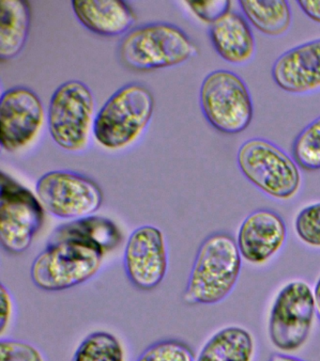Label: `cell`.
<instances>
[{
  "instance_id": "obj_1",
  "label": "cell",
  "mask_w": 320,
  "mask_h": 361,
  "mask_svg": "<svg viewBox=\"0 0 320 361\" xmlns=\"http://www.w3.org/2000/svg\"><path fill=\"white\" fill-rule=\"evenodd\" d=\"M105 253L94 242L55 230L33 261L30 278L36 287L46 292L71 289L99 272Z\"/></svg>"
},
{
  "instance_id": "obj_2",
  "label": "cell",
  "mask_w": 320,
  "mask_h": 361,
  "mask_svg": "<svg viewBox=\"0 0 320 361\" xmlns=\"http://www.w3.org/2000/svg\"><path fill=\"white\" fill-rule=\"evenodd\" d=\"M237 241L226 233H215L199 245L185 288L188 305H215L235 289L243 268Z\"/></svg>"
},
{
  "instance_id": "obj_3",
  "label": "cell",
  "mask_w": 320,
  "mask_h": 361,
  "mask_svg": "<svg viewBox=\"0 0 320 361\" xmlns=\"http://www.w3.org/2000/svg\"><path fill=\"white\" fill-rule=\"evenodd\" d=\"M198 53V47L181 27L165 22L148 23L132 28L117 47L122 63L136 72L176 66Z\"/></svg>"
},
{
  "instance_id": "obj_4",
  "label": "cell",
  "mask_w": 320,
  "mask_h": 361,
  "mask_svg": "<svg viewBox=\"0 0 320 361\" xmlns=\"http://www.w3.org/2000/svg\"><path fill=\"white\" fill-rule=\"evenodd\" d=\"M153 92L145 85L132 82L117 90L94 118L92 133L98 143L108 149L131 145L153 117Z\"/></svg>"
},
{
  "instance_id": "obj_5",
  "label": "cell",
  "mask_w": 320,
  "mask_h": 361,
  "mask_svg": "<svg viewBox=\"0 0 320 361\" xmlns=\"http://www.w3.org/2000/svg\"><path fill=\"white\" fill-rule=\"evenodd\" d=\"M237 163L252 185L274 199L290 200L302 185V175L293 157L265 138H250L241 144Z\"/></svg>"
},
{
  "instance_id": "obj_6",
  "label": "cell",
  "mask_w": 320,
  "mask_h": 361,
  "mask_svg": "<svg viewBox=\"0 0 320 361\" xmlns=\"http://www.w3.org/2000/svg\"><path fill=\"white\" fill-rule=\"evenodd\" d=\"M199 101L207 123L224 134H240L252 123V96L243 79L232 71L210 73L202 82Z\"/></svg>"
},
{
  "instance_id": "obj_7",
  "label": "cell",
  "mask_w": 320,
  "mask_h": 361,
  "mask_svg": "<svg viewBox=\"0 0 320 361\" xmlns=\"http://www.w3.org/2000/svg\"><path fill=\"white\" fill-rule=\"evenodd\" d=\"M95 102L88 85L64 82L50 99L47 126L52 140L68 152H80L88 144L94 127Z\"/></svg>"
},
{
  "instance_id": "obj_8",
  "label": "cell",
  "mask_w": 320,
  "mask_h": 361,
  "mask_svg": "<svg viewBox=\"0 0 320 361\" xmlns=\"http://www.w3.org/2000/svg\"><path fill=\"white\" fill-rule=\"evenodd\" d=\"M0 183V242L7 253L20 255L43 227L44 208L30 189L5 172Z\"/></svg>"
},
{
  "instance_id": "obj_9",
  "label": "cell",
  "mask_w": 320,
  "mask_h": 361,
  "mask_svg": "<svg viewBox=\"0 0 320 361\" xmlns=\"http://www.w3.org/2000/svg\"><path fill=\"white\" fill-rule=\"evenodd\" d=\"M36 193L44 210L71 221L94 216L103 202L102 189L95 180L70 171L44 174L36 185Z\"/></svg>"
},
{
  "instance_id": "obj_10",
  "label": "cell",
  "mask_w": 320,
  "mask_h": 361,
  "mask_svg": "<svg viewBox=\"0 0 320 361\" xmlns=\"http://www.w3.org/2000/svg\"><path fill=\"white\" fill-rule=\"evenodd\" d=\"M316 307L313 290L302 281L289 282L278 293L269 320V340L283 352L300 349L313 327Z\"/></svg>"
},
{
  "instance_id": "obj_11",
  "label": "cell",
  "mask_w": 320,
  "mask_h": 361,
  "mask_svg": "<svg viewBox=\"0 0 320 361\" xmlns=\"http://www.w3.org/2000/svg\"><path fill=\"white\" fill-rule=\"evenodd\" d=\"M44 110L40 97L26 87L5 90L0 99V144L9 152L29 145L43 126Z\"/></svg>"
},
{
  "instance_id": "obj_12",
  "label": "cell",
  "mask_w": 320,
  "mask_h": 361,
  "mask_svg": "<svg viewBox=\"0 0 320 361\" xmlns=\"http://www.w3.org/2000/svg\"><path fill=\"white\" fill-rule=\"evenodd\" d=\"M167 267V248L162 231L151 225L136 228L124 250V269L131 283L141 290L155 289L164 281Z\"/></svg>"
},
{
  "instance_id": "obj_13",
  "label": "cell",
  "mask_w": 320,
  "mask_h": 361,
  "mask_svg": "<svg viewBox=\"0 0 320 361\" xmlns=\"http://www.w3.org/2000/svg\"><path fill=\"white\" fill-rule=\"evenodd\" d=\"M288 228L275 211L260 209L250 214L238 228L237 245L241 257L252 265H264L285 245Z\"/></svg>"
},
{
  "instance_id": "obj_14",
  "label": "cell",
  "mask_w": 320,
  "mask_h": 361,
  "mask_svg": "<svg viewBox=\"0 0 320 361\" xmlns=\"http://www.w3.org/2000/svg\"><path fill=\"white\" fill-rule=\"evenodd\" d=\"M271 75L286 92L302 94L319 90L320 39L297 45L278 56Z\"/></svg>"
},
{
  "instance_id": "obj_15",
  "label": "cell",
  "mask_w": 320,
  "mask_h": 361,
  "mask_svg": "<svg viewBox=\"0 0 320 361\" xmlns=\"http://www.w3.org/2000/svg\"><path fill=\"white\" fill-rule=\"evenodd\" d=\"M72 8L83 27L103 37L125 35L136 20L131 6L119 0H74Z\"/></svg>"
},
{
  "instance_id": "obj_16",
  "label": "cell",
  "mask_w": 320,
  "mask_h": 361,
  "mask_svg": "<svg viewBox=\"0 0 320 361\" xmlns=\"http://www.w3.org/2000/svg\"><path fill=\"white\" fill-rule=\"evenodd\" d=\"M210 42L224 61L232 64H244L255 53L254 33L245 17L230 10L209 28Z\"/></svg>"
},
{
  "instance_id": "obj_17",
  "label": "cell",
  "mask_w": 320,
  "mask_h": 361,
  "mask_svg": "<svg viewBox=\"0 0 320 361\" xmlns=\"http://www.w3.org/2000/svg\"><path fill=\"white\" fill-rule=\"evenodd\" d=\"M32 13L25 0L0 1V61H11L23 50L29 38Z\"/></svg>"
},
{
  "instance_id": "obj_18",
  "label": "cell",
  "mask_w": 320,
  "mask_h": 361,
  "mask_svg": "<svg viewBox=\"0 0 320 361\" xmlns=\"http://www.w3.org/2000/svg\"><path fill=\"white\" fill-rule=\"evenodd\" d=\"M254 336L241 326H227L215 333L199 353L196 361H252Z\"/></svg>"
},
{
  "instance_id": "obj_19",
  "label": "cell",
  "mask_w": 320,
  "mask_h": 361,
  "mask_svg": "<svg viewBox=\"0 0 320 361\" xmlns=\"http://www.w3.org/2000/svg\"><path fill=\"white\" fill-rule=\"evenodd\" d=\"M247 21L265 35H283L291 25L290 5L285 0H241Z\"/></svg>"
},
{
  "instance_id": "obj_20",
  "label": "cell",
  "mask_w": 320,
  "mask_h": 361,
  "mask_svg": "<svg viewBox=\"0 0 320 361\" xmlns=\"http://www.w3.org/2000/svg\"><path fill=\"white\" fill-rule=\"evenodd\" d=\"M56 230L94 242L105 252L116 248L122 239L117 226L112 220L103 216H91L72 220Z\"/></svg>"
},
{
  "instance_id": "obj_21",
  "label": "cell",
  "mask_w": 320,
  "mask_h": 361,
  "mask_svg": "<svg viewBox=\"0 0 320 361\" xmlns=\"http://www.w3.org/2000/svg\"><path fill=\"white\" fill-rule=\"evenodd\" d=\"M122 343L105 331L89 334L78 346L72 361H124Z\"/></svg>"
},
{
  "instance_id": "obj_22",
  "label": "cell",
  "mask_w": 320,
  "mask_h": 361,
  "mask_svg": "<svg viewBox=\"0 0 320 361\" xmlns=\"http://www.w3.org/2000/svg\"><path fill=\"white\" fill-rule=\"evenodd\" d=\"M292 157L305 171H320V117L299 133L292 146Z\"/></svg>"
},
{
  "instance_id": "obj_23",
  "label": "cell",
  "mask_w": 320,
  "mask_h": 361,
  "mask_svg": "<svg viewBox=\"0 0 320 361\" xmlns=\"http://www.w3.org/2000/svg\"><path fill=\"white\" fill-rule=\"evenodd\" d=\"M136 361H196L189 345L179 340H162L151 344Z\"/></svg>"
},
{
  "instance_id": "obj_24",
  "label": "cell",
  "mask_w": 320,
  "mask_h": 361,
  "mask_svg": "<svg viewBox=\"0 0 320 361\" xmlns=\"http://www.w3.org/2000/svg\"><path fill=\"white\" fill-rule=\"evenodd\" d=\"M295 231L303 244L320 250V202L300 212L295 219Z\"/></svg>"
},
{
  "instance_id": "obj_25",
  "label": "cell",
  "mask_w": 320,
  "mask_h": 361,
  "mask_svg": "<svg viewBox=\"0 0 320 361\" xmlns=\"http://www.w3.org/2000/svg\"><path fill=\"white\" fill-rule=\"evenodd\" d=\"M0 361H46L35 346L25 341L2 338L0 341Z\"/></svg>"
},
{
  "instance_id": "obj_26",
  "label": "cell",
  "mask_w": 320,
  "mask_h": 361,
  "mask_svg": "<svg viewBox=\"0 0 320 361\" xmlns=\"http://www.w3.org/2000/svg\"><path fill=\"white\" fill-rule=\"evenodd\" d=\"M188 5L199 18L212 24L224 14L229 13L231 2L227 0H212V1L188 2Z\"/></svg>"
},
{
  "instance_id": "obj_27",
  "label": "cell",
  "mask_w": 320,
  "mask_h": 361,
  "mask_svg": "<svg viewBox=\"0 0 320 361\" xmlns=\"http://www.w3.org/2000/svg\"><path fill=\"white\" fill-rule=\"evenodd\" d=\"M0 324H1V335L6 331L13 318V305L12 295L4 284L1 285V295H0Z\"/></svg>"
},
{
  "instance_id": "obj_28",
  "label": "cell",
  "mask_w": 320,
  "mask_h": 361,
  "mask_svg": "<svg viewBox=\"0 0 320 361\" xmlns=\"http://www.w3.org/2000/svg\"><path fill=\"white\" fill-rule=\"evenodd\" d=\"M297 4L302 8L303 13L309 17V18L313 20V21L319 23L320 24V0H300L297 1Z\"/></svg>"
},
{
  "instance_id": "obj_29",
  "label": "cell",
  "mask_w": 320,
  "mask_h": 361,
  "mask_svg": "<svg viewBox=\"0 0 320 361\" xmlns=\"http://www.w3.org/2000/svg\"><path fill=\"white\" fill-rule=\"evenodd\" d=\"M314 307H316V314L320 320V278L317 279L314 288Z\"/></svg>"
},
{
  "instance_id": "obj_30",
  "label": "cell",
  "mask_w": 320,
  "mask_h": 361,
  "mask_svg": "<svg viewBox=\"0 0 320 361\" xmlns=\"http://www.w3.org/2000/svg\"><path fill=\"white\" fill-rule=\"evenodd\" d=\"M269 361H305L303 360H300V358L297 357H293V355H286V354H274L271 355Z\"/></svg>"
}]
</instances>
